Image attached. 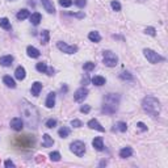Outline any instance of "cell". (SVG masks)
I'll list each match as a JSON object with an SVG mask.
<instances>
[{
	"label": "cell",
	"instance_id": "obj_1",
	"mask_svg": "<svg viewBox=\"0 0 168 168\" xmlns=\"http://www.w3.org/2000/svg\"><path fill=\"white\" fill-rule=\"evenodd\" d=\"M21 116L24 123L30 127V129H37L39 125V113L37 108L28 100H21Z\"/></svg>",
	"mask_w": 168,
	"mask_h": 168
},
{
	"label": "cell",
	"instance_id": "obj_2",
	"mask_svg": "<svg viewBox=\"0 0 168 168\" xmlns=\"http://www.w3.org/2000/svg\"><path fill=\"white\" fill-rule=\"evenodd\" d=\"M120 101L121 96L118 93H108L102 98L101 112L105 113V114H114L120 108Z\"/></svg>",
	"mask_w": 168,
	"mask_h": 168
},
{
	"label": "cell",
	"instance_id": "obj_3",
	"mask_svg": "<svg viewBox=\"0 0 168 168\" xmlns=\"http://www.w3.org/2000/svg\"><path fill=\"white\" fill-rule=\"evenodd\" d=\"M142 108L151 117H158L160 114V102L156 97H152V96L145 97L142 100Z\"/></svg>",
	"mask_w": 168,
	"mask_h": 168
},
{
	"label": "cell",
	"instance_id": "obj_4",
	"mask_svg": "<svg viewBox=\"0 0 168 168\" xmlns=\"http://www.w3.org/2000/svg\"><path fill=\"white\" fill-rule=\"evenodd\" d=\"M102 63L108 67H116L118 63V57L110 50H105L102 53Z\"/></svg>",
	"mask_w": 168,
	"mask_h": 168
},
{
	"label": "cell",
	"instance_id": "obj_5",
	"mask_svg": "<svg viewBox=\"0 0 168 168\" xmlns=\"http://www.w3.org/2000/svg\"><path fill=\"white\" fill-rule=\"evenodd\" d=\"M143 54H145L147 61L150 63H152V65H156V63L164 61V57H162L160 54H158L156 51L151 50V49H145V50H143Z\"/></svg>",
	"mask_w": 168,
	"mask_h": 168
},
{
	"label": "cell",
	"instance_id": "obj_6",
	"mask_svg": "<svg viewBox=\"0 0 168 168\" xmlns=\"http://www.w3.org/2000/svg\"><path fill=\"white\" fill-rule=\"evenodd\" d=\"M70 150L76 156H83L84 152H86V145H84L82 141H75L70 145Z\"/></svg>",
	"mask_w": 168,
	"mask_h": 168
},
{
	"label": "cell",
	"instance_id": "obj_7",
	"mask_svg": "<svg viewBox=\"0 0 168 168\" xmlns=\"http://www.w3.org/2000/svg\"><path fill=\"white\" fill-rule=\"evenodd\" d=\"M57 47H58L62 53H65V54H75V53L78 51V46H75V45H68V43L62 42V41L57 42Z\"/></svg>",
	"mask_w": 168,
	"mask_h": 168
},
{
	"label": "cell",
	"instance_id": "obj_8",
	"mask_svg": "<svg viewBox=\"0 0 168 168\" xmlns=\"http://www.w3.org/2000/svg\"><path fill=\"white\" fill-rule=\"evenodd\" d=\"M87 96H88V90L82 87V88H79V90H76V92L74 93V100L76 102H82V101L86 100Z\"/></svg>",
	"mask_w": 168,
	"mask_h": 168
},
{
	"label": "cell",
	"instance_id": "obj_9",
	"mask_svg": "<svg viewBox=\"0 0 168 168\" xmlns=\"http://www.w3.org/2000/svg\"><path fill=\"white\" fill-rule=\"evenodd\" d=\"M36 70L38 72H43V74H47L49 76H51L54 75V68H49L46 63H43V62H39L36 65Z\"/></svg>",
	"mask_w": 168,
	"mask_h": 168
},
{
	"label": "cell",
	"instance_id": "obj_10",
	"mask_svg": "<svg viewBox=\"0 0 168 168\" xmlns=\"http://www.w3.org/2000/svg\"><path fill=\"white\" fill-rule=\"evenodd\" d=\"M88 127H90V129H93V130H97V131H100V133H104L105 131V127H102L101 126V123L98 122L96 118H92V120H90L88 121Z\"/></svg>",
	"mask_w": 168,
	"mask_h": 168
},
{
	"label": "cell",
	"instance_id": "obj_11",
	"mask_svg": "<svg viewBox=\"0 0 168 168\" xmlns=\"http://www.w3.org/2000/svg\"><path fill=\"white\" fill-rule=\"evenodd\" d=\"M11 127L14 130V131H21L22 130V127H24V121H22V118H12L11 120Z\"/></svg>",
	"mask_w": 168,
	"mask_h": 168
},
{
	"label": "cell",
	"instance_id": "obj_12",
	"mask_svg": "<svg viewBox=\"0 0 168 168\" xmlns=\"http://www.w3.org/2000/svg\"><path fill=\"white\" fill-rule=\"evenodd\" d=\"M42 91V83H39V82H34L32 84V88H30V92H32V95L34 97H38L39 96V93H41Z\"/></svg>",
	"mask_w": 168,
	"mask_h": 168
},
{
	"label": "cell",
	"instance_id": "obj_13",
	"mask_svg": "<svg viewBox=\"0 0 168 168\" xmlns=\"http://www.w3.org/2000/svg\"><path fill=\"white\" fill-rule=\"evenodd\" d=\"M55 97L57 95L54 92H50L47 95V98H46V102H45V105L46 108H49V109H51V108H54V105H55Z\"/></svg>",
	"mask_w": 168,
	"mask_h": 168
},
{
	"label": "cell",
	"instance_id": "obj_14",
	"mask_svg": "<svg viewBox=\"0 0 168 168\" xmlns=\"http://www.w3.org/2000/svg\"><path fill=\"white\" fill-rule=\"evenodd\" d=\"M12 63H13L12 55H4L0 58V66H3V67H11Z\"/></svg>",
	"mask_w": 168,
	"mask_h": 168
},
{
	"label": "cell",
	"instance_id": "obj_15",
	"mask_svg": "<svg viewBox=\"0 0 168 168\" xmlns=\"http://www.w3.org/2000/svg\"><path fill=\"white\" fill-rule=\"evenodd\" d=\"M41 4H42V7L45 8V11L47 13H55V8H54L53 3L50 2V0H41Z\"/></svg>",
	"mask_w": 168,
	"mask_h": 168
},
{
	"label": "cell",
	"instance_id": "obj_16",
	"mask_svg": "<svg viewBox=\"0 0 168 168\" xmlns=\"http://www.w3.org/2000/svg\"><path fill=\"white\" fill-rule=\"evenodd\" d=\"M14 76H16L17 80H24L26 76V71H25V68H24L22 66H18L16 68V71H14Z\"/></svg>",
	"mask_w": 168,
	"mask_h": 168
},
{
	"label": "cell",
	"instance_id": "obj_17",
	"mask_svg": "<svg viewBox=\"0 0 168 168\" xmlns=\"http://www.w3.org/2000/svg\"><path fill=\"white\" fill-rule=\"evenodd\" d=\"M92 146L95 147L97 151H102L104 150V142H102V138L101 137H96L95 139L92 141Z\"/></svg>",
	"mask_w": 168,
	"mask_h": 168
},
{
	"label": "cell",
	"instance_id": "obj_18",
	"mask_svg": "<svg viewBox=\"0 0 168 168\" xmlns=\"http://www.w3.org/2000/svg\"><path fill=\"white\" fill-rule=\"evenodd\" d=\"M29 18H30V22L33 24V25H36V26L38 25L39 22L42 21V16H41V14H39L38 12H34V13H32L30 16H29Z\"/></svg>",
	"mask_w": 168,
	"mask_h": 168
},
{
	"label": "cell",
	"instance_id": "obj_19",
	"mask_svg": "<svg viewBox=\"0 0 168 168\" xmlns=\"http://www.w3.org/2000/svg\"><path fill=\"white\" fill-rule=\"evenodd\" d=\"M88 39H90L91 42H100L101 41V36H100V33L96 32V30H93V32H90V34H88Z\"/></svg>",
	"mask_w": 168,
	"mask_h": 168
},
{
	"label": "cell",
	"instance_id": "obj_20",
	"mask_svg": "<svg viewBox=\"0 0 168 168\" xmlns=\"http://www.w3.org/2000/svg\"><path fill=\"white\" fill-rule=\"evenodd\" d=\"M131 155H133V149H131V147H123L122 150H120V158H122V159L130 158Z\"/></svg>",
	"mask_w": 168,
	"mask_h": 168
},
{
	"label": "cell",
	"instance_id": "obj_21",
	"mask_svg": "<svg viewBox=\"0 0 168 168\" xmlns=\"http://www.w3.org/2000/svg\"><path fill=\"white\" fill-rule=\"evenodd\" d=\"M26 53H28V57H30V58H38L39 57V50L34 46H28Z\"/></svg>",
	"mask_w": 168,
	"mask_h": 168
},
{
	"label": "cell",
	"instance_id": "obj_22",
	"mask_svg": "<svg viewBox=\"0 0 168 168\" xmlns=\"http://www.w3.org/2000/svg\"><path fill=\"white\" fill-rule=\"evenodd\" d=\"M3 82H4V84H6L7 87H9V88H16V82H14V79L11 78L9 75L4 76V78H3Z\"/></svg>",
	"mask_w": 168,
	"mask_h": 168
},
{
	"label": "cell",
	"instance_id": "obj_23",
	"mask_svg": "<svg viewBox=\"0 0 168 168\" xmlns=\"http://www.w3.org/2000/svg\"><path fill=\"white\" fill-rule=\"evenodd\" d=\"M54 145V139L49 135V134H43V142H42V147H51Z\"/></svg>",
	"mask_w": 168,
	"mask_h": 168
},
{
	"label": "cell",
	"instance_id": "obj_24",
	"mask_svg": "<svg viewBox=\"0 0 168 168\" xmlns=\"http://www.w3.org/2000/svg\"><path fill=\"white\" fill-rule=\"evenodd\" d=\"M39 38H41V43H42V45H46V43L49 42V39H50V32L46 30V29H45V30H42Z\"/></svg>",
	"mask_w": 168,
	"mask_h": 168
},
{
	"label": "cell",
	"instance_id": "obj_25",
	"mask_svg": "<svg viewBox=\"0 0 168 168\" xmlns=\"http://www.w3.org/2000/svg\"><path fill=\"white\" fill-rule=\"evenodd\" d=\"M29 16H30V13H29V11L28 9H20V11L17 12V14H16V17H17V20H25V18H28Z\"/></svg>",
	"mask_w": 168,
	"mask_h": 168
},
{
	"label": "cell",
	"instance_id": "obj_26",
	"mask_svg": "<svg viewBox=\"0 0 168 168\" xmlns=\"http://www.w3.org/2000/svg\"><path fill=\"white\" fill-rule=\"evenodd\" d=\"M113 130H118V131H121V133H125V131L127 130V125H126V122H122V121L117 122L116 125H114V127H113Z\"/></svg>",
	"mask_w": 168,
	"mask_h": 168
},
{
	"label": "cell",
	"instance_id": "obj_27",
	"mask_svg": "<svg viewBox=\"0 0 168 168\" xmlns=\"http://www.w3.org/2000/svg\"><path fill=\"white\" fill-rule=\"evenodd\" d=\"M0 26L3 29H6V30H9L11 29V21L7 17H2L0 18Z\"/></svg>",
	"mask_w": 168,
	"mask_h": 168
},
{
	"label": "cell",
	"instance_id": "obj_28",
	"mask_svg": "<svg viewBox=\"0 0 168 168\" xmlns=\"http://www.w3.org/2000/svg\"><path fill=\"white\" fill-rule=\"evenodd\" d=\"M92 84H95V86H97V87H101V86L105 84V78H102V76L92 78Z\"/></svg>",
	"mask_w": 168,
	"mask_h": 168
},
{
	"label": "cell",
	"instance_id": "obj_29",
	"mask_svg": "<svg viewBox=\"0 0 168 168\" xmlns=\"http://www.w3.org/2000/svg\"><path fill=\"white\" fill-rule=\"evenodd\" d=\"M70 129L68 127H66V126H63L62 129H59V131H58V134H59V137L61 138H67L68 135H70Z\"/></svg>",
	"mask_w": 168,
	"mask_h": 168
},
{
	"label": "cell",
	"instance_id": "obj_30",
	"mask_svg": "<svg viewBox=\"0 0 168 168\" xmlns=\"http://www.w3.org/2000/svg\"><path fill=\"white\" fill-rule=\"evenodd\" d=\"M95 67H96V63H93V62H86L83 65V68H84V71H92V70H95Z\"/></svg>",
	"mask_w": 168,
	"mask_h": 168
},
{
	"label": "cell",
	"instance_id": "obj_31",
	"mask_svg": "<svg viewBox=\"0 0 168 168\" xmlns=\"http://www.w3.org/2000/svg\"><path fill=\"white\" fill-rule=\"evenodd\" d=\"M49 156H50V159L53 160V162H59V160H61V154H59V152L58 151H53V152H50V155H49Z\"/></svg>",
	"mask_w": 168,
	"mask_h": 168
},
{
	"label": "cell",
	"instance_id": "obj_32",
	"mask_svg": "<svg viewBox=\"0 0 168 168\" xmlns=\"http://www.w3.org/2000/svg\"><path fill=\"white\" fill-rule=\"evenodd\" d=\"M110 7L113 11H116V12H120L121 11V4L117 2V0H113V2L110 3Z\"/></svg>",
	"mask_w": 168,
	"mask_h": 168
},
{
	"label": "cell",
	"instance_id": "obj_33",
	"mask_svg": "<svg viewBox=\"0 0 168 168\" xmlns=\"http://www.w3.org/2000/svg\"><path fill=\"white\" fill-rule=\"evenodd\" d=\"M45 125H46V127H49V129H53V127L57 126V120H54V118H49Z\"/></svg>",
	"mask_w": 168,
	"mask_h": 168
},
{
	"label": "cell",
	"instance_id": "obj_34",
	"mask_svg": "<svg viewBox=\"0 0 168 168\" xmlns=\"http://www.w3.org/2000/svg\"><path fill=\"white\" fill-rule=\"evenodd\" d=\"M120 78L122 79V80H133V75L130 72H121L120 74Z\"/></svg>",
	"mask_w": 168,
	"mask_h": 168
},
{
	"label": "cell",
	"instance_id": "obj_35",
	"mask_svg": "<svg viewBox=\"0 0 168 168\" xmlns=\"http://www.w3.org/2000/svg\"><path fill=\"white\" fill-rule=\"evenodd\" d=\"M145 33L149 34V36H151V37H155V36H156V30H155V28H152V26L146 28V29H145Z\"/></svg>",
	"mask_w": 168,
	"mask_h": 168
},
{
	"label": "cell",
	"instance_id": "obj_36",
	"mask_svg": "<svg viewBox=\"0 0 168 168\" xmlns=\"http://www.w3.org/2000/svg\"><path fill=\"white\" fill-rule=\"evenodd\" d=\"M59 4L65 8H68L72 6V0H59Z\"/></svg>",
	"mask_w": 168,
	"mask_h": 168
},
{
	"label": "cell",
	"instance_id": "obj_37",
	"mask_svg": "<svg viewBox=\"0 0 168 168\" xmlns=\"http://www.w3.org/2000/svg\"><path fill=\"white\" fill-rule=\"evenodd\" d=\"M74 3H75V6L79 7V8H84L87 4V0H74Z\"/></svg>",
	"mask_w": 168,
	"mask_h": 168
},
{
	"label": "cell",
	"instance_id": "obj_38",
	"mask_svg": "<svg viewBox=\"0 0 168 168\" xmlns=\"http://www.w3.org/2000/svg\"><path fill=\"white\" fill-rule=\"evenodd\" d=\"M71 126H74V127H82L83 126V122L80 120H72L71 121Z\"/></svg>",
	"mask_w": 168,
	"mask_h": 168
},
{
	"label": "cell",
	"instance_id": "obj_39",
	"mask_svg": "<svg viewBox=\"0 0 168 168\" xmlns=\"http://www.w3.org/2000/svg\"><path fill=\"white\" fill-rule=\"evenodd\" d=\"M80 112H82V113H86V114H87V113L91 112V106H90V105H83V106L80 108Z\"/></svg>",
	"mask_w": 168,
	"mask_h": 168
},
{
	"label": "cell",
	"instance_id": "obj_40",
	"mask_svg": "<svg viewBox=\"0 0 168 168\" xmlns=\"http://www.w3.org/2000/svg\"><path fill=\"white\" fill-rule=\"evenodd\" d=\"M137 126H138V129L142 130V131H146V130H147V126H146L143 122H138V123H137Z\"/></svg>",
	"mask_w": 168,
	"mask_h": 168
},
{
	"label": "cell",
	"instance_id": "obj_41",
	"mask_svg": "<svg viewBox=\"0 0 168 168\" xmlns=\"http://www.w3.org/2000/svg\"><path fill=\"white\" fill-rule=\"evenodd\" d=\"M4 166H6L7 168H9V167H14V163H13L12 160H6V163H4Z\"/></svg>",
	"mask_w": 168,
	"mask_h": 168
},
{
	"label": "cell",
	"instance_id": "obj_42",
	"mask_svg": "<svg viewBox=\"0 0 168 168\" xmlns=\"http://www.w3.org/2000/svg\"><path fill=\"white\" fill-rule=\"evenodd\" d=\"M100 166L102 167V166H106V160H102L101 163H100Z\"/></svg>",
	"mask_w": 168,
	"mask_h": 168
},
{
	"label": "cell",
	"instance_id": "obj_43",
	"mask_svg": "<svg viewBox=\"0 0 168 168\" xmlns=\"http://www.w3.org/2000/svg\"><path fill=\"white\" fill-rule=\"evenodd\" d=\"M137 2H139V3H143V2H145V0H137Z\"/></svg>",
	"mask_w": 168,
	"mask_h": 168
}]
</instances>
